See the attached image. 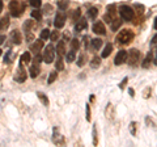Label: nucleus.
Masks as SVG:
<instances>
[{"label": "nucleus", "mask_w": 157, "mask_h": 147, "mask_svg": "<svg viewBox=\"0 0 157 147\" xmlns=\"http://www.w3.org/2000/svg\"><path fill=\"white\" fill-rule=\"evenodd\" d=\"M132 40H134V33H132L130 29H123V30H121L115 37V41H117V43H119V45H127V43H130Z\"/></svg>", "instance_id": "obj_1"}, {"label": "nucleus", "mask_w": 157, "mask_h": 147, "mask_svg": "<svg viewBox=\"0 0 157 147\" xmlns=\"http://www.w3.org/2000/svg\"><path fill=\"white\" fill-rule=\"evenodd\" d=\"M119 14L121 17L126 21H131L135 16V12H134V8L130 7V6H121L119 8Z\"/></svg>", "instance_id": "obj_2"}, {"label": "nucleus", "mask_w": 157, "mask_h": 147, "mask_svg": "<svg viewBox=\"0 0 157 147\" xmlns=\"http://www.w3.org/2000/svg\"><path fill=\"white\" fill-rule=\"evenodd\" d=\"M55 47H54L52 45H47L45 47V51H43V61H45V63H47V65H50V63L54 62V59H55Z\"/></svg>", "instance_id": "obj_3"}, {"label": "nucleus", "mask_w": 157, "mask_h": 147, "mask_svg": "<svg viewBox=\"0 0 157 147\" xmlns=\"http://www.w3.org/2000/svg\"><path fill=\"white\" fill-rule=\"evenodd\" d=\"M127 59H128V65L130 66H132V67L137 66L139 65V62H140V51L137 50V49H131L128 55H127Z\"/></svg>", "instance_id": "obj_4"}, {"label": "nucleus", "mask_w": 157, "mask_h": 147, "mask_svg": "<svg viewBox=\"0 0 157 147\" xmlns=\"http://www.w3.org/2000/svg\"><path fill=\"white\" fill-rule=\"evenodd\" d=\"M22 9L24 8L20 6V3L17 2V0H13V2L9 3V11H11V14L13 17H18L20 14H21Z\"/></svg>", "instance_id": "obj_5"}, {"label": "nucleus", "mask_w": 157, "mask_h": 147, "mask_svg": "<svg viewBox=\"0 0 157 147\" xmlns=\"http://www.w3.org/2000/svg\"><path fill=\"white\" fill-rule=\"evenodd\" d=\"M66 13H63V12H58L56 13V16H55V21H54V25H55L56 29H62L63 26H64V24H66Z\"/></svg>", "instance_id": "obj_6"}, {"label": "nucleus", "mask_w": 157, "mask_h": 147, "mask_svg": "<svg viewBox=\"0 0 157 147\" xmlns=\"http://www.w3.org/2000/svg\"><path fill=\"white\" fill-rule=\"evenodd\" d=\"M127 51L126 50H119L118 51V54L115 55V59H114V63H115V66H121V65H123L124 62H127Z\"/></svg>", "instance_id": "obj_7"}, {"label": "nucleus", "mask_w": 157, "mask_h": 147, "mask_svg": "<svg viewBox=\"0 0 157 147\" xmlns=\"http://www.w3.org/2000/svg\"><path fill=\"white\" fill-rule=\"evenodd\" d=\"M92 30L96 34H98V36H105L106 34V28L104 25V22H101V21H97V22L93 24Z\"/></svg>", "instance_id": "obj_8"}, {"label": "nucleus", "mask_w": 157, "mask_h": 147, "mask_svg": "<svg viewBox=\"0 0 157 147\" xmlns=\"http://www.w3.org/2000/svg\"><path fill=\"white\" fill-rule=\"evenodd\" d=\"M14 79H16L17 83H24L26 80V71L24 70V67H22V62L20 63L18 70H17V74H16V76H14Z\"/></svg>", "instance_id": "obj_9"}, {"label": "nucleus", "mask_w": 157, "mask_h": 147, "mask_svg": "<svg viewBox=\"0 0 157 147\" xmlns=\"http://www.w3.org/2000/svg\"><path fill=\"white\" fill-rule=\"evenodd\" d=\"M86 26H88L86 20H85V18H82V17H80L77 20L76 25H75V30L76 32H81V30H84V29H86Z\"/></svg>", "instance_id": "obj_10"}, {"label": "nucleus", "mask_w": 157, "mask_h": 147, "mask_svg": "<svg viewBox=\"0 0 157 147\" xmlns=\"http://www.w3.org/2000/svg\"><path fill=\"white\" fill-rule=\"evenodd\" d=\"M42 47H43V41H42V40H37L36 42L30 45V51L38 54L39 51L42 50Z\"/></svg>", "instance_id": "obj_11"}, {"label": "nucleus", "mask_w": 157, "mask_h": 147, "mask_svg": "<svg viewBox=\"0 0 157 147\" xmlns=\"http://www.w3.org/2000/svg\"><path fill=\"white\" fill-rule=\"evenodd\" d=\"M11 40L13 43H16V45H20L22 41V36H21V33H20V30H13L11 33Z\"/></svg>", "instance_id": "obj_12"}, {"label": "nucleus", "mask_w": 157, "mask_h": 147, "mask_svg": "<svg viewBox=\"0 0 157 147\" xmlns=\"http://www.w3.org/2000/svg\"><path fill=\"white\" fill-rule=\"evenodd\" d=\"M152 59H153V53L149 51L148 54H147V57L144 58L143 63H141V67H143V68H148L151 66V63H152Z\"/></svg>", "instance_id": "obj_13"}, {"label": "nucleus", "mask_w": 157, "mask_h": 147, "mask_svg": "<svg viewBox=\"0 0 157 147\" xmlns=\"http://www.w3.org/2000/svg\"><path fill=\"white\" fill-rule=\"evenodd\" d=\"M55 51H56L60 57L64 55V54H66V42H64V41H59L58 45H56V47H55Z\"/></svg>", "instance_id": "obj_14"}, {"label": "nucleus", "mask_w": 157, "mask_h": 147, "mask_svg": "<svg viewBox=\"0 0 157 147\" xmlns=\"http://www.w3.org/2000/svg\"><path fill=\"white\" fill-rule=\"evenodd\" d=\"M39 66H38V63H34V65L30 66V68H29V72H30V76L33 77V79H36V77L39 75Z\"/></svg>", "instance_id": "obj_15"}, {"label": "nucleus", "mask_w": 157, "mask_h": 147, "mask_svg": "<svg viewBox=\"0 0 157 147\" xmlns=\"http://www.w3.org/2000/svg\"><path fill=\"white\" fill-rule=\"evenodd\" d=\"M8 26H9V17L6 16V17L0 18V30H6Z\"/></svg>", "instance_id": "obj_16"}, {"label": "nucleus", "mask_w": 157, "mask_h": 147, "mask_svg": "<svg viewBox=\"0 0 157 147\" xmlns=\"http://www.w3.org/2000/svg\"><path fill=\"white\" fill-rule=\"evenodd\" d=\"M111 51H113V45L111 43H107V45L105 46V49H104V51H102V54H101V57L102 58H107L111 54Z\"/></svg>", "instance_id": "obj_17"}, {"label": "nucleus", "mask_w": 157, "mask_h": 147, "mask_svg": "<svg viewBox=\"0 0 157 147\" xmlns=\"http://www.w3.org/2000/svg\"><path fill=\"white\" fill-rule=\"evenodd\" d=\"M121 26H122V20H118V18H114V20H113V22H111V30L117 32Z\"/></svg>", "instance_id": "obj_18"}, {"label": "nucleus", "mask_w": 157, "mask_h": 147, "mask_svg": "<svg viewBox=\"0 0 157 147\" xmlns=\"http://www.w3.org/2000/svg\"><path fill=\"white\" fill-rule=\"evenodd\" d=\"M98 14V9L96 7H92L88 9V16H89V18H96Z\"/></svg>", "instance_id": "obj_19"}, {"label": "nucleus", "mask_w": 157, "mask_h": 147, "mask_svg": "<svg viewBox=\"0 0 157 147\" xmlns=\"http://www.w3.org/2000/svg\"><path fill=\"white\" fill-rule=\"evenodd\" d=\"M39 37H41V40H47V38H50V30H48L47 28L42 29L41 34H39Z\"/></svg>", "instance_id": "obj_20"}, {"label": "nucleus", "mask_w": 157, "mask_h": 147, "mask_svg": "<svg viewBox=\"0 0 157 147\" xmlns=\"http://www.w3.org/2000/svg\"><path fill=\"white\" fill-rule=\"evenodd\" d=\"M92 46H93V49L98 50V49L102 46V40H100V38H94V40H92Z\"/></svg>", "instance_id": "obj_21"}, {"label": "nucleus", "mask_w": 157, "mask_h": 147, "mask_svg": "<svg viewBox=\"0 0 157 147\" xmlns=\"http://www.w3.org/2000/svg\"><path fill=\"white\" fill-rule=\"evenodd\" d=\"M75 58H76V51H75V50L68 51L67 57H66V59H67L68 63H70V62H73V61H75Z\"/></svg>", "instance_id": "obj_22"}, {"label": "nucleus", "mask_w": 157, "mask_h": 147, "mask_svg": "<svg viewBox=\"0 0 157 147\" xmlns=\"http://www.w3.org/2000/svg\"><path fill=\"white\" fill-rule=\"evenodd\" d=\"M56 77H58V72H55V71L50 72V75H48V79H47V84H52V83L56 80Z\"/></svg>", "instance_id": "obj_23"}, {"label": "nucleus", "mask_w": 157, "mask_h": 147, "mask_svg": "<svg viewBox=\"0 0 157 147\" xmlns=\"http://www.w3.org/2000/svg\"><path fill=\"white\" fill-rule=\"evenodd\" d=\"M30 59H32V57H30V53H29V51H25L21 55V62L22 63H29V62H30Z\"/></svg>", "instance_id": "obj_24"}, {"label": "nucleus", "mask_w": 157, "mask_h": 147, "mask_svg": "<svg viewBox=\"0 0 157 147\" xmlns=\"http://www.w3.org/2000/svg\"><path fill=\"white\" fill-rule=\"evenodd\" d=\"M71 47H72V50H78L80 49V41L77 40V38H73V40L71 41Z\"/></svg>", "instance_id": "obj_25"}, {"label": "nucleus", "mask_w": 157, "mask_h": 147, "mask_svg": "<svg viewBox=\"0 0 157 147\" xmlns=\"http://www.w3.org/2000/svg\"><path fill=\"white\" fill-rule=\"evenodd\" d=\"M55 68L58 71H62L64 68V62H63L62 58H58V61L55 62Z\"/></svg>", "instance_id": "obj_26"}, {"label": "nucleus", "mask_w": 157, "mask_h": 147, "mask_svg": "<svg viewBox=\"0 0 157 147\" xmlns=\"http://www.w3.org/2000/svg\"><path fill=\"white\" fill-rule=\"evenodd\" d=\"M80 17H81V9L77 8V9H75V12L72 13V20L73 21H77Z\"/></svg>", "instance_id": "obj_27"}, {"label": "nucleus", "mask_w": 157, "mask_h": 147, "mask_svg": "<svg viewBox=\"0 0 157 147\" xmlns=\"http://www.w3.org/2000/svg\"><path fill=\"white\" fill-rule=\"evenodd\" d=\"M100 65H101V59H100V57H94V58L92 59V62H90V66H92L93 68H97Z\"/></svg>", "instance_id": "obj_28"}, {"label": "nucleus", "mask_w": 157, "mask_h": 147, "mask_svg": "<svg viewBox=\"0 0 157 147\" xmlns=\"http://www.w3.org/2000/svg\"><path fill=\"white\" fill-rule=\"evenodd\" d=\"M37 96L39 97V100L42 101V104H43V105H48V99H47V97H46L45 95L42 93V92H38Z\"/></svg>", "instance_id": "obj_29"}, {"label": "nucleus", "mask_w": 157, "mask_h": 147, "mask_svg": "<svg viewBox=\"0 0 157 147\" xmlns=\"http://www.w3.org/2000/svg\"><path fill=\"white\" fill-rule=\"evenodd\" d=\"M29 3L33 8H39L42 6V0H29Z\"/></svg>", "instance_id": "obj_30"}, {"label": "nucleus", "mask_w": 157, "mask_h": 147, "mask_svg": "<svg viewBox=\"0 0 157 147\" xmlns=\"http://www.w3.org/2000/svg\"><path fill=\"white\" fill-rule=\"evenodd\" d=\"M32 17L36 18L37 21H41L42 20V14H41V12H39V11H33L32 12Z\"/></svg>", "instance_id": "obj_31"}, {"label": "nucleus", "mask_w": 157, "mask_h": 147, "mask_svg": "<svg viewBox=\"0 0 157 147\" xmlns=\"http://www.w3.org/2000/svg\"><path fill=\"white\" fill-rule=\"evenodd\" d=\"M114 18H115V17H114V14H111V13H110V14L107 13V14H105V16H104V20H105L107 24H111Z\"/></svg>", "instance_id": "obj_32"}, {"label": "nucleus", "mask_w": 157, "mask_h": 147, "mask_svg": "<svg viewBox=\"0 0 157 147\" xmlns=\"http://www.w3.org/2000/svg\"><path fill=\"white\" fill-rule=\"evenodd\" d=\"M50 38H51V41H58L59 40V30H54L52 33H50Z\"/></svg>", "instance_id": "obj_33"}, {"label": "nucleus", "mask_w": 157, "mask_h": 147, "mask_svg": "<svg viewBox=\"0 0 157 147\" xmlns=\"http://www.w3.org/2000/svg\"><path fill=\"white\" fill-rule=\"evenodd\" d=\"M85 65V55L82 54V55H80V58H78V62H77V66L78 67H82Z\"/></svg>", "instance_id": "obj_34"}, {"label": "nucleus", "mask_w": 157, "mask_h": 147, "mask_svg": "<svg viewBox=\"0 0 157 147\" xmlns=\"http://www.w3.org/2000/svg\"><path fill=\"white\" fill-rule=\"evenodd\" d=\"M130 130H131L132 135H135V134H136V124H135V122H131V125H130Z\"/></svg>", "instance_id": "obj_35"}, {"label": "nucleus", "mask_w": 157, "mask_h": 147, "mask_svg": "<svg viewBox=\"0 0 157 147\" xmlns=\"http://www.w3.org/2000/svg\"><path fill=\"white\" fill-rule=\"evenodd\" d=\"M51 12H52V7L51 6H47V4H46V6H45V13L50 14Z\"/></svg>", "instance_id": "obj_36"}, {"label": "nucleus", "mask_w": 157, "mask_h": 147, "mask_svg": "<svg viewBox=\"0 0 157 147\" xmlns=\"http://www.w3.org/2000/svg\"><path fill=\"white\" fill-rule=\"evenodd\" d=\"M43 59V57H41L39 54H36V58H34V63H39Z\"/></svg>", "instance_id": "obj_37"}, {"label": "nucleus", "mask_w": 157, "mask_h": 147, "mask_svg": "<svg viewBox=\"0 0 157 147\" xmlns=\"http://www.w3.org/2000/svg\"><path fill=\"white\" fill-rule=\"evenodd\" d=\"M90 120V109H89V105H86V121Z\"/></svg>", "instance_id": "obj_38"}, {"label": "nucleus", "mask_w": 157, "mask_h": 147, "mask_svg": "<svg viewBox=\"0 0 157 147\" xmlns=\"http://www.w3.org/2000/svg\"><path fill=\"white\" fill-rule=\"evenodd\" d=\"M127 80H128V79H127V77H124V79H123V80H122V83H121V84H119V88H121V89H123V88H124V85H126V83H127Z\"/></svg>", "instance_id": "obj_39"}, {"label": "nucleus", "mask_w": 157, "mask_h": 147, "mask_svg": "<svg viewBox=\"0 0 157 147\" xmlns=\"http://www.w3.org/2000/svg\"><path fill=\"white\" fill-rule=\"evenodd\" d=\"M67 2H62V3H59V8L60 9H66V7H67Z\"/></svg>", "instance_id": "obj_40"}, {"label": "nucleus", "mask_w": 157, "mask_h": 147, "mask_svg": "<svg viewBox=\"0 0 157 147\" xmlns=\"http://www.w3.org/2000/svg\"><path fill=\"white\" fill-rule=\"evenodd\" d=\"M93 137H94V145H97V131H96V127H93Z\"/></svg>", "instance_id": "obj_41"}, {"label": "nucleus", "mask_w": 157, "mask_h": 147, "mask_svg": "<svg viewBox=\"0 0 157 147\" xmlns=\"http://www.w3.org/2000/svg\"><path fill=\"white\" fill-rule=\"evenodd\" d=\"M153 63L157 66V49H156V51L153 53Z\"/></svg>", "instance_id": "obj_42"}, {"label": "nucleus", "mask_w": 157, "mask_h": 147, "mask_svg": "<svg viewBox=\"0 0 157 147\" xmlns=\"http://www.w3.org/2000/svg\"><path fill=\"white\" fill-rule=\"evenodd\" d=\"M152 45H157V34L153 38H152Z\"/></svg>", "instance_id": "obj_43"}, {"label": "nucleus", "mask_w": 157, "mask_h": 147, "mask_svg": "<svg viewBox=\"0 0 157 147\" xmlns=\"http://www.w3.org/2000/svg\"><path fill=\"white\" fill-rule=\"evenodd\" d=\"M153 28H155L156 30H157V17L155 18V21H153Z\"/></svg>", "instance_id": "obj_44"}, {"label": "nucleus", "mask_w": 157, "mask_h": 147, "mask_svg": "<svg viewBox=\"0 0 157 147\" xmlns=\"http://www.w3.org/2000/svg\"><path fill=\"white\" fill-rule=\"evenodd\" d=\"M4 40H6V37H4V36H0V45L3 43V41H4Z\"/></svg>", "instance_id": "obj_45"}, {"label": "nucleus", "mask_w": 157, "mask_h": 147, "mask_svg": "<svg viewBox=\"0 0 157 147\" xmlns=\"http://www.w3.org/2000/svg\"><path fill=\"white\" fill-rule=\"evenodd\" d=\"M3 11V0H0V13Z\"/></svg>", "instance_id": "obj_46"}, {"label": "nucleus", "mask_w": 157, "mask_h": 147, "mask_svg": "<svg viewBox=\"0 0 157 147\" xmlns=\"http://www.w3.org/2000/svg\"><path fill=\"white\" fill-rule=\"evenodd\" d=\"M130 95H131L132 97H134V96H135V93H134V89H132V88H130Z\"/></svg>", "instance_id": "obj_47"}, {"label": "nucleus", "mask_w": 157, "mask_h": 147, "mask_svg": "<svg viewBox=\"0 0 157 147\" xmlns=\"http://www.w3.org/2000/svg\"><path fill=\"white\" fill-rule=\"evenodd\" d=\"M2 53H3V51H2V50H0V57H2Z\"/></svg>", "instance_id": "obj_48"}]
</instances>
